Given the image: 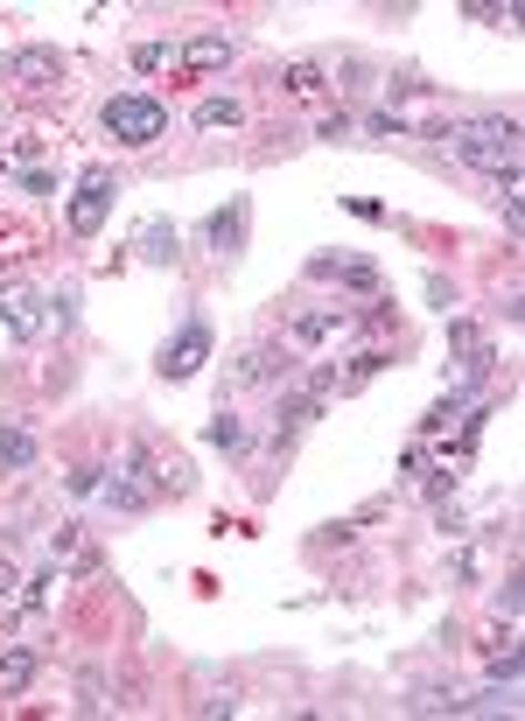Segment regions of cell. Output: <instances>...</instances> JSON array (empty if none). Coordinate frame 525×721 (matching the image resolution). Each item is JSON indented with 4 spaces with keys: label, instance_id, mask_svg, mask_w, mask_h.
I'll use <instances>...</instances> for the list:
<instances>
[{
    "label": "cell",
    "instance_id": "cell-1",
    "mask_svg": "<svg viewBox=\"0 0 525 721\" xmlns=\"http://www.w3.org/2000/svg\"><path fill=\"white\" fill-rule=\"evenodd\" d=\"M455 162L484 168V176H518V120H463L434 134Z\"/></svg>",
    "mask_w": 525,
    "mask_h": 721
},
{
    "label": "cell",
    "instance_id": "cell-2",
    "mask_svg": "<svg viewBox=\"0 0 525 721\" xmlns=\"http://www.w3.org/2000/svg\"><path fill=\"white\" fill-rule=\"evenodd\" d=\"M105 134L120 147H155L168 134V105L155 92H120V99H105Z\"/></svg>",
    "mask_w": 525,
    "mask_h": 721
},
{
    "label": "cell",
    "instance_id": "cell-3",
    "mask_svg": "<svg viewBox=\"0 0 525 721\" xmlns=\"http://www.w3.org/2000/svg\"><path fill=\"white\" fill-rule=\"evenodd\" d=\"M204 358H210V322H204V316H189L183 330H175V343L162 351V379H168V385H183V379H196V371H204Z\"/></svg>",
    "mask_w": 525,
    "mask_h": 721
},
{
    "label": "cell",
    "instance_id": "cell-4",
    "mask_svg": "<svg viewBox=\"0 0 525 721\" xmlns=\"http://www.w3.org/2000/svg\"><path fill=\"white\" fill-rule=\"evenodd\" d=\"M105 210H113V176H105V168H84L78 196H71V231L78 238H99L105 231Z\"/></svg>",
    "mask_w": 525,
    "mask_h": 721
},
{
    "label": "cell",
    "instance_id": "cell-5",
    "mask_svg": "<svg viewBox=\"0 0 525 721\" xmlns=\"http://www.w3.org/2000/svg\"><path fill=\"white\" fill-rule=\"evenodd\" d=\"M63 78V56L56 50H8L0 56V84H21V92H50Z\"/></svg>",
    "mask_w": 525,
    "mask_h": 721
},
{
    "label": "cell",
    "instance_id": "cell-6",
    "mask_svg": "<svg viewBox=\"0 0 525 721\" xmlns=\"http://www.w3.org/2000/svg\"><path fill=\"white\" fill-rule=\"evenodd\" d=\"M42 322H50V316H42V295L21 288V280H8V288H0V330L29 343V337H42Z\"/></svg>",
    "mask_w": 525,
    "mask_h": 721
},
{
    "label": "cell",
    "instance_id": "cell-7",
    "mask_svg": "<svg viewBox=\"0 0 525 721\" xmlns=\"http://www.w3.org/2000/svg\"><path fill=\"white\" fill-rule=\"evenodd\" d=\"M204 238H210L217 259H238V253H246V196H231V204L204 225Z\"/></svg>",
    "mask_w": 525,
    "mask_h": 721
},
{
    "label": "cell",
    "instance_id": "cell-8",
    "mask_svg": "<svg viewBox=\"0 0 525 721\" xmlns=\"http://www.w3.org/2000/svg\"><path fill=\"white\" fill-rule=\"evenodd\" d=\"M134 253L147 259V267H175V259H183V238H175L168 217H147V225L134 231Z\"/></svg>",
    "mask_w": 525,
    "mask_h": 721
},
{
    "label": "cell",
    "instance_id": "cell-9",
    "mask_svg": "<svg viewBox=\"0 0 525 721\" xmlns=\"http://www.w3.org/2000/svg\"><path fill=\"white\" fill-rule=\"evenodd\" d=\"M309 274L316 280H343V288H358V295H379V267H371V259H309Z\"/></svg>",
    "mask_w": 525,
    "mask_h": 721
},
{
    "label": "cell",
    "instance_id": "cell-10",
    "mask_svg": "<svg viewBox=\"0 0 525 721\" xmlns=\"http://www.w3.org/2000/svg\"><path fill=\"white\" fill-rule=\"evenodd\" d=\"M274 434H280V442H288V434H301V428H309V421H322V392H280V413H274Z\"/></svg>",
    "mask_w": 525,
    "mask_h": 721
},
{
    "label": "cell",
    "instance_id": "cell-11",
    "mask_svg": "<svg viewBox=\"0 0 525 721\" xmlns=\"http://www.w3.org/2000/svg\"><path fill=\"white\" fill-rule=\"evenodd\" d=\"M29 680H35V651L29 645H8V651H0V701L29 693Z\"/></svg>",
    "mask_w": 525,
    "mask_h": 721
},
{
    "label": "cell",
    "instance_id": "cell-12",
    "mask_svg": "<svg viewBox=\"0 0 525 721\" xmlns=\"http://www.w3.org/2000/svg\"><path fill=\"white\" fill-rule=\"evenodd\" d=\"M155 484H141V470H126V476H113V484H105V505H113V512H147V505H155Z\"/></svg>",
    "mask_w": 525,
    "mask_h": 721
},
{
    "label": "cell",
    "instance_id": "cell-13",
    "mask_svg": "<svg viewBox=\"0 0 525 721\" xmlns=\"http://www.w3.org/2000/svg\"><path fill=\"white\" fill-rule=\"evenodd\" d=\"M350 330L343 309H316V316H295V343H337Z\"/></svg>",
    "mask_w": 525,
    "mask_h": 721
},
{
    "label": "cell",
    "instance_id": "cell-14",
    "mask_svg": "<svg viewBox=\"0 0 525 721\" xmlns=\"http://www.w3.org/2000/svg\"><path fill=\"white\" fill-rule=\"evenodd\" d=\"M35 434L29 428H0V470H35Z\"/></svg>",
    "mask_w": 525,
    "mask_h": 721
},
{
    "label": "cell",
    "instance_id": "cell-15",
    "mask_svg": "<svg viewBox=\"0 0 525 721\" xmlns=\"http://www.w3.org/2000/svg\"><path fill=\"white\" fill-rule=\"evenodd\" d=\"M280 364H288L280 351H246V358H238V371H231V379H238V385H267V379H280Z\"/></svg>",
    "mask_w": 525,
    "mask_h": 721
},
{
    "label": "cell",
    "instance_id": "cell-16",
    "mask_svg": "<svg viewBox=\"0 0 525 721\" xmlns=\"http://www.w3.org/2000/svg\"><path fill=\"white\" fill-rule=\"evenodd\" d=\"M183 56L196 63V71H210V63H231V35H196Z\"/></svg>",
    "mask_w": 525,
    "mask_h": 721
},
{
    "label": "cell",
    "instance_id": "cell-17",
    "mask_svg": "<svg viewBox=\"0 0 525 721\" xmlns=\"http://www.w3.org/2000/svg\"><path fill=\"white\" fill-rule=\"evenodd\" d=\"M210 449H225V455H238V449H246V428H238L231 413H217V421H210Z\"/></svg>",
    "mask_w": 525,
    "mask_h": 721
},
{
    "label": "cell",
    "instance_id": "cell-18",
    "mask_svg": "<svg viewBox=\"0 0 525 721\" xmlns=\"http://www.w3.org/2000/svg\"><path fill=\"white\" fill-rule=\"evenodd\" d=\"M196 126H238V99H204L196 105Z\"/></svg>",
    "mask_w": 525,
    "mask_h": 721
},
{
    "label": "cell",
    "instance_id": "cell-19",
    "mask_svg": "<svg viewBox=\"0 0 525 721\" xmlns=\"http://www.w3.org/2000/svg\"><path fill=\"white\" fill-rule=\"evenodd\" d=\"M42 309H50V322H56V337H63V330H71V322H78V295H71V288H56L50 301H42Z\"/></svg>",
    "mask_w": 525,
    "mask_h": 721
},
{
    "label": "cell",
    "instance_id": "cell-20",
    "mask_svg": "<svg viewBox=\"0 0 525 721\" xmlns=\"http://www.w3.org/2000/svg\"><path fill=\"white\" fill-rule=\"evenodd\" d=\"M280 84H288V92H316V84H322V63H288V78H280Z\"/></svg>",
    "mask_w": 525,
    "mask_h": 721
},
{
    "label": "cell",
    "instance_id": "cell-21",
    "mask_svg": "<svg viewBox=\"0 0 525 721\" xmlns=\"http://www.w3.org/2000/svg\"><path fill=\"white\" fill-rule=\"evenodd\" d=\"M175 50H168V42H141V50H134V63H141V71H162V63H168Z\"/></svg>",
    "mask_w": 525,
    "mask_h": 721
},
{
    "label": "cell",
    "instance_id": "cell-22",
    "mask_svg": "<svg viewBox=\"0 0 525 721\" xmlns=\"http://www.w3.org/2000/svg\"><path fill=\"white\" fill-rule=\"evenodd\" d=\"M379 364H385V351H364V358H350V379H343V385H364Z\"/></svg>",
    "mask_w": 525,
    "mask_h": 721
},
{
    "label": "cell",
    "instance_id": "cell-23",
    "mask_svg": "<svg viewBox=\"0 0 525 721\" xmlns=\"http://www.w3.org/2000/svg\"><path fill=\"white\" fill-rule=\"evenodd\" d=\"M491 680H497V687L518 680V651H497V659H491Z\"/></svg>",
    "mask_w": 525,
    "mask_h": 721
},
{
    "label": "cell",
    "instance_id": "cell-24",
    "mask_svg": "<svg viewBox=\"0 0 525 721\" xmlns=\"http://www.w3.org/2000/svg\"><path fill=\"white\" fill-rule=\"evenodd\" d=\"M231 708H238V701H231V687H225V693H204V701H196V714H210V721H217V714H231Z\"/></svg>",
    "mask_w": 525,
    "mask_h": 721
},
{
    "label": "cell",
    "instance_id": "cell-25",
    "mask_svg": "<svg viewBox=\"0 0 525 721\" xmlns=\"http://www.w3.org/2000/svg\"><path fill=\"white\" fill-rule=\"evenodd\" d=\"M428 301H434V309H442V316L455 309V295H449V280H442V274H428Z\"/></svg>",
    "mask_w": 525,
    "mask_h": 721
},
{
    "label": "cell",
    "instance_id": "cell-26",
    "mask_svg": "<svg viewBox=\"0 0 525 721\" xmlns=\"http://www.w3.org/2000/svg\"><path fill=\"white\" fill-rule=\"evenodd\" d=\"M364 126H371V134H406V120H400V113H371Z\"/></svg>",
    "mask_w": 525,
    "mask_h": 721
},
{
    "label": "cell",
    "instance_id": "cell-27",
    "mask_svg": "<svg viewBox=\"0 0 525 721\" xmlns=\"http://www.w3.org/2000/svg\"><path fill=\"white\" fill-rule=\"evenodd\" d=\"M350 217H364V225H379L385 204H371V196H350Z\"/></svg>",
    "mask_w": 525,
    "mask_h": 721
},
{
    "label": "cell",
    "instance_id": "cell-28",
    "mask_svg": "<svg viewBox=\"0 0 525 721\" xmlns=\"http://www.w3.org/2000/svg\"><path fill=\"white\" fill-rule=\"evenodd\" d=\"M14 588H21L14 581V560H0V596H14Z\"/></svg>",
    "mask_w": 525,
    "mask_h": 721
}]
</instances>
